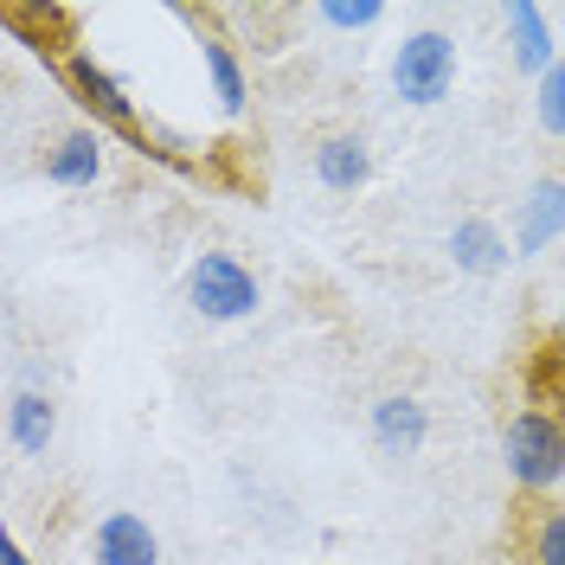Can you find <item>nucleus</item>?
Returning a JSON list of instances; mask_svg holds the SVG:
<instances>
[{
  "label": "nucleus",
  "mask_w": 565,
  "mask_h": 565,
  "mask_svg": "<svg viewBox=\"0 0 565 565\" xmlns=\"http://www.w3.org/2000/svg\"><path fill=\"white\" fill-rule=\"evenodd\" d=\"M501 462H508V476H514V489L527 494H546L565 482V424L553 412H514L508 430H501Z\"/></svg>",
  "instance_id": "f257e3e1"
},
{
  "label": "nucleus",
  "mask_w": 565,
  "mask_h": 565,
  "mask_svg": "<svg viewBox=\"0 0 565 565\" xmlns=\"http://www.w3.org/2000/svg\"><path fill=\"white\" fill-rule=\"evenodd\" d=\"M450 84H457V39L450 33L424 26V33H412L392 52V90H398L405 104H418V109L444 104Z\"/></svg>",
  "instance_id": "f03ea898"
},
{
  "label": "nucleus",
  "mask_w": 565,
  "mask_h": 565,
  "mask_svg": "<svg viewBox=\"0 0 565 565\" xmlns=\"http://www.w3.org/2000/svg\"><path fill=\"white\" fill-rule=\"evenodd\" d=\"M186 296L206 321H245L257 316V277L232 250H200V264L186 270Z\"/></svg>",
  "instance_id": "7ed1b4c3"
},
{
  "label": "nucleus",
  "mask_w": 565,
  "mask_h": 565,
  "mask_svg": "<svg viewBox=\"0 0 565 565\" xmlns=\"http://www.w3.org/2000/svg\"><path fill=\"white\" fill-rule=\"evenodd\" d=\"M58 77H65V90L77 97V104L90 109L97 122H109V129H122V136H136V104L122 97V84L109 77L90 52H71L65 65H58Z\"/></svg>",
  "instance_id": "20e7f679"
},
{
  "label": "nucleus",
  "mask_w": 565,
  "mask_h": 565,
  "mask_svg": "<svg viewBox=\"0 0 565 565\" xmlns=\"http://www.w3.org/2000/svg\"><path fill=\"white\" fill-rule=\"evenodd\" d=\"M90 553H97V565H161V540H154V527H148L141 514L116 508V514L97 521Z\"/></svg>",
  "instance_id": "39448f33"
},
{
  "label": "nucleus",
  "mask_w": 565,
  "mask_h": 565,
  "mask_svg": "<svg viewBox=\"0 0 565 565\" xmlns=\"http://www.w3.org/2000/svg\"><path fill=\"white\" fill-rule=\"evenodd\" d=\"M559 232H565V180H533V193L514 212V250L533 257V250L553 245Z\"/></svg>",
  "instance_id": "423d86ee"
},
{
  "label": "nucleus",
  "mask_w": 565,
  "mask_h": 565,
  "mask_svg": "<svg viewBox=\"0 0 565 565\" xmlns=\"http://www.w3.org/2000/svg\"><path fill=\"white\" fill-rule=\"evenodd\" d=\"M424 437H430V405H424V398L392 392V398L373 405V444H380V450L412 457V450H424Z\"/></svg>",
  "instance_id": "0eeeda50"
},
{
  "label": "nucleus",
  "mask_w": 565,
  "mask_h": 565,
  "mask_svg": "<svg viewBox=\"0 0 565 565\" xmlns=\"http://www.w3.org/2000/svg\"><path fill=\"white\" fill-rule=\"evenodd\" d=\"M316 180L328 193H360L373 180V148L360 136H328L316 148Z\"/></svg>",
  "instance_id": "6e6552de"
},
{
  "label": "nucleus",
  "mask_w": 565,
  "mask_h": 565,
  "mask_svg": "<svg viewBox=\"0 0 565 565\" xmlns=\"http://www.w3.org/2000/svg\"><path fill=\"white\" fill-rule=\"evenodd\" d=\"M508 45H514V65L533 71V77H546V71L559 65L553 26H546V13H540L533 0H514V7H508Z\"/></svg>",
  "instance_id": "1a4fd4ad"
},
{
  "label": "nucleus",
  "mask_w": 565,
  "mask_h": 565,
  "mask_svg": "<svg viewBox=\"0 0 565 565\" xmlns=\"http://www.w3.org/2000/svg\"><path fill=\"white\" fill-rule=\"evenodd\" d=\"M450 257H457V270H469V277H494L514 250H508L494 218H462L457 232H450Z\"/></svg>",
  "instance_id": "9d476101"
},
{
  "label": "nucleus",
  "mask_w": 565,
  "mask_h": 565,
  "mask_svg": "<svg viewBox=\"0 0 565 565\" xmlns=\"http://www.w3.org/2000/svg\"><path fill=\"white\" fill-rule=\"evenodd\" d=\"M97 174H104V141H97V129H71L45 154V180H58V186H97Z\"/></svg>",
  "instance_id": "9b49d317"
},
{
  "label": "nucleus",
  "mask_w": 565,
  "mask_h": 565,
  "mask_svg": "<svg viewBox=\"0 0 565 565\" xmlns=\"http://www.w3.org/2000/svg\"><path fill=\"white\" fill-rule=\"evenodd\" d=\"M52 430H58V412H52L45 392H13V398H7V437H13L26 457H45Z\"/></svg>",
  "instance_id": "f8f14e48"
},
{
  "label": "nucleus",
  "mask_w": 565,
  "mask_h": 565,
  "mask_svg": "<svg viewBox=\"0 0 565 565\" xmlns=\"http://www.w3.org/2000/svg\"><path fill=\"white\" fill-rule=\"evenodd\" d=\"M200 58H206V71H212V90H218V109L225 116H238L245 109V65H238V52L225 45V39H200Z\"/></svg>",
  "instance_id": "ddd939ff"
},
{
  "label": "nucleus",
  "mask_w": 565,
  "mask_h": 565,
  "mask_svg": "<svg viewBox=\"0 0 565 565\" xmlns=\"http://www.w3.org/2000/svg\"><path fill=\"white\" fill-rule=\"evenodd\" d=\"M316 13H321V26H334V33H366V26L386 20L380 0H321Z\"/></svg>",
  "instance_id": "4468645a"
},
{
  "label": "nucleus",
  "mask_w": 565,
  "mask_h": 565,
  "mask_svg": "<svg viewBox=\"0 0 565 565\" xmlns=\"http://www.w3.org/2000/svg\"><path fill=\"white\" fill-rule=\"evenodd\" d=\"M527 559L533 565H565V508H546V514L533 521Z\"/></svg>",
  "instance_id": "2eb2a0df"
},
{
  "label": "nucleus",
  "mask_w": 565,
  "mask_h": 565,
  "mask_svg": "<svg viewBox=\"0 0 565 565\" xmlns=\"http://www.w3.org/2000/svg\"><path fill=\"white\" fill-rule=\"evenodd\" d=\"M533 109H540V129L565 141V65H553L546 77H540V97H533Z\"/></svg>",
  "instance_id": "dca6fc26"
},
{
  "label": "nucleus",
  "mask_w": 565,
  "mask_h": 565,
  "mask_svg": "<svg viewBox=\"0 0 565 565\" xmlns=\"http://www.w3.org/2000/svg\"><path fill=\"white\" fill-rule=\"evenodd\" d=\"M0 565H33V559H26V553H20L13 540H0Z\"/></svg>",
  "instance_id": "f3484780"
},
{
  "label": "nucleus",
  "mask_w": 565,
  "mask_h": 565,
  "mask_svg": "<svg viewBox=\"0 0 565 565\" xmlns=\"http://www.w3.org/2000/svg\"><path fill=\"white\" fill-rule=\"evenodd\" d=\"M553 334H559V348H565V302H559V321H553Z\"/></svg>",
  "instance_id": "a211bd4d"
}]
</instances>
